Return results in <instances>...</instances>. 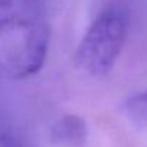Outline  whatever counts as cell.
I'll use <instances>...</instances> for the list:
<instances>
[{
    "instance_id": "cell-1",
    "label": "cell",
    "mask_w": 147,
    "mask_h": 147,
    "mask_svg": "<svg viewBox=\"0 0 147 147\" xmlns=\"http://www.w3.org/2000/svg\"><path fill=\"white\" fill-rule=\"evenodd\" d=\"M49 40L45 0H0V77L20 80L39 73Z\"/></svg>"
},
{
    "instance_id": "cell-4",
    "label": "cell",
    "mask_w": 147,
    "mask_h": 147,
    "mask_svg": "<svg viewBox=\"0 0 147 147\" xmlns=\"http://www.w3.org/2000/svg\"><path fill=\"white\" fill-rule=\"evenodd\" d=\"M121 110L133 124L144 126L147 123V92L127 97L121 106Z\"/></svg>"
},
{
    "instance_id": "cell-5",
    "label": "cell",
    "mask_w": 147,
    "mask_h": 147,
    "mask_svg": "<svg viewBox=\"0 0 147 147\" xmlns=\"http://www.w3.org/2000/svg\"><path fill=\"white\" fill-rule=\"evenodd\" d=\"M9 147H14V146H13V144H10V146H9Z\"/></svg>"
},
{
    "instance_id": "cell-3",
    "label": "cell",
    "mask_w": 147,
    "mask_h": 147,
    "mask_svg": "<svg viewBox=\"0 0 147 147\" xmlns=\"http://www.w3.org/2000/svg\"><path fill=\"white\" fill-rule=\"evenodd\" d=\"M89 127L84 119L77 114L61 116L50 130V140L53 144L64 147H82L87 142Z\"/></svg>"
},
{
    "instance_id": "cell-2",
    "label": "cell",
    "mask_w": 147,
    "mask_h": 147,
    "mask_svg": "<svg viewBox=\"0 0 147 147\" xmlns=\"http://www.w3.org/2000/svg\"><path fill=\"white\" fill-rule=\"evenodd\" d=\"M129 32V14L124 6L104 7L83 34L74 54L80 70L90 76H104L116 64Z\"/></svg>"
}]
</instances>
